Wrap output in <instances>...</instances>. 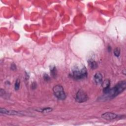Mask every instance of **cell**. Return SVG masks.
<instances>
[{
	"label": "cell",
	"mask_w": 126,
	"mask_h": 126,
	"mask_svg": "<svg viewBox=\"0 0 126 126\" xmlns=\"http://www.w3.org/2000/svg\"><path fill=\"white\" fill-rule=\"evenodd\" d=\"M32 88H33V87H34V88H36V83H35V82H34L32 84Z\"/></svg>",
	"instance_id": "15"
},
{
	"label": "cell",
	"mask_w": 126,
	"mask_h": 126,
	"mask_svg": "<svg viewBox=\"0 0 126 126\" xmlns=\"http://www.w3.org/2000/svg\"><path fill=\"white\" fill-rule=\"evenodd\" d=\"M87 76V70L85 66L80 64L75 65L72 68L71 76L76 80L86 78Z\"/></svg>",
	"instance_id": "2"
},
{
	"label": "cell",
	"mask_w": 126,
	"mask_h": 126,
	"mask_svg": "<svg viewBox=\"0 0 126 126\" xmlns=\"http://www.w3.org/2000/svg\"><path fill=\"white\" fill-rule=\"evenodd\" d=\"M101 84H102V85L103 87V92H104V94L107 93L110 89L109 87H110V83L109 80H108V79L105 80L103 82H102Z\"/></svg>",
	"instance_id": "8"
},
{
	"label": "cell",
	"mask_w": 126,
	"mask_h": 126,
	"mask_svg": "<svg viewBox=\"0 0 126 126\" xmlns=\"http://www.w3.org/2000/svg\"><path fill=\"white\" fill-rule=\"evenodd\" d=\"M76 100L79 103H82L87 100L88 99L87 94L83 90H80L76 94Z\"/></svg>",
	"instance_id": "4"
},
{
	"label": "cell",
	"mask_w": 126,
	"mask_h": 126,
	"mask_svg": "<svg viewBox=\"0 0 126 126\" xmlns=\"http://www.w3.org/2000/svg\"><path fill=\"white\" fill-rule=\"evenodd\" d=\"M88 64L90 67L93 69H96L97 67V64L96 62L93 60H89L88 61Z\"/></svg>",
	"instance_id": "9"
},
{
	"label": "cell",
	"mask_w": 126,
	"mask_h": 126,
	"mask_svg": "<svg viewBox=\"0 0 126 126\" xmlns=\"http://www.w3.org/2000/svg\"><path fill=\"white\" fill-rule=\"evenodd\" d=\"M0 113H2V114H5L6 115H20L22 114L20 112L16 111L14 110H7L5 108H0Z\"/></svg>",
	"instance_id": "6"
},
{
	"label": "cell",
	"mask_w": 126,
	"mask_h": 126,
	"mask_svg": "<svg viewBox=\"0 0 126 126\" xmlns=\"http://www.w3.org/2000/svg\"><path fill=\"white\" fill-rule=\"evenodd\" d=\"M126 83L125 81H121L119 82L113 88L110 89L108 92L105 94L102 99H111L113 98L120 94L122 93L126 89Z\"/></svg>",
	"instance_id": "1"
},
{
	"label": "cell",
	"mask_w": 126,
	"mask_h": 126,
	"mask_svg": "<svg viewBox=\"0 0 126 126\" xmlns=\"http://www.w3.org/2000/svg\"><path fill=\"white\" fill-rule=\"evenodd\" d=\"M94 80L96 84H100L102 82V76L99 72L96 73L94 76Z\"/></svg>",
	"instance_id": "7"
},
{
	"label": "cell",
	"mask_w": 126,
	"mask_h": 126,
	"mask_svg": "<svg viewBox=\"0 0 126 126\" xmlns=\"http://www.w3.org/2000/svg\"><path fill=\"white\" fill-rule=\"evenodd\" d=\"M101 117L105 120H111L116 119L118 117V115L113 113L106 112L101 115Z\"/></svg>",
	"instance_id": "5"
},
{
	"label": "cell",
	"mask_w": 126,
	"mask_h": 126,
	"mask_svg": "<svg viewBox=\"0 0 126 126\" xmlns=\"http://www.w3.org/2000/svg\"><path fill=\"white\" fill-rule=\"evenodd\" d=\"M54 95L60 100H64L66 98V95L63 87L60 85L55 86L53 88Z\"/></svg>",
	"instance_id": "3"
},
{
	"label": "cell",
	"mask_w": 126,
	"mask_h": 126,
	"mask_svg": "<svg viewBox=\"0 0 126 126\" xmlns=\"http://www.w3.org/2000/svg\"><path fill=\"white\" fill-rule=\"evenodd\" d=\"M51 73L52 75V76L53 77H55V76H56L57 75V71H56V68L55 67V66H54L53 67H52L51 69Z\"/></svg>",
	"instance_id": "13"
},
{
	"label": "cell",
	"mask_w": 126,
	"mask_h": 126,
	"mask_svg": "<svg viewBox=\"0 0 126 126\" xmlns=\"http://www.w3.org/2000/svg\"><path fill=\"white\" fill-rule=\"evenodd\" d=\"M44 79L45 81H48L50 79V77H49V76L47 74H45L44 75Z\"/></svg>",
	"instance_id": "14"
},
{
	"label": "cell",
	"mask_w": 126,
	"mask_h": 126,
	"mask_svg": "<svg viewBox=\"0 0 126 126\" xmlns=\"http://www.w3.org/2000/svg\"><path fill=\"white\" fill-rule=\"evenodd\" d=\"M38 112H40L42 113H48V112H50L52 111V109L51 108H44L43 109H40L38 110H36Z\"/></svg>",
	"instance_id": "10"
},
{
	"label": "cell",
	"mask_w": 126,
	"mask_h": 126,
	"mask_svg": "<svg viewBox=\"0 0 126 126\" xmlns=\"http://www.w3.org/2000/svg\"><path fill=\"white\" fill-rule=\"evenodd\" d=\"M20 81L19 79H17L15 83V85H14V88L16 91H17L19 90V87H20Z\"/></svg>",
	"instance_id": "11"
},
{
	"label": "cell",
	"mask_w": 126,
	"mask_h": 126,
	"mask_svg": "<svg viewBox=\"0 0 126 126\" xmlns=\"http://www.w3.org/2000/svg\"><path fill=\"white\" fill-rule=\"evenodd\" d=\"M114 54L116 57H119L120 54V50L119 48H116L114 50Z\"/></svg>",
	"instance_id": "12"
}]
</instances>
